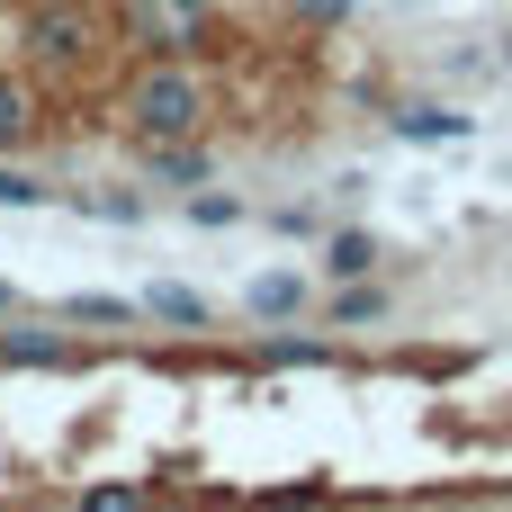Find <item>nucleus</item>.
Returning <instances> with one entry per match:
<instances>
[{"label":"nucleus","mask_w":512,"mask_h":512,"mask_svg":"<svg viewBox=\"0 0 512 512\" xmlns=\"http://www.w3.org/2000/svg\"><path fill=\"white\" fill-rule=\"evenodd\" d=\"M18 45L36 72H90L108 54V9L99 0H27L18 9Z\"/></svg>","instance_id":"nucleus-1"},{"label":"nucleus","mask_w":512,"mask_h":512,"mask_svg":"<svg viewBox=\"0 0 512 512\" xmlns=\"http://www.w3.org/2000/svg\"><path fill=\"white\" fill-rule=\"evenodd\" d=\"M198 117H207V90H198L171 54L126 81V126H135L144 144H180V135H198Z\"/></svg>","instance_id":"nucleus-2"},{"label":"nucleus","mask_w":512,"mask_h":512,"mask_svg":"<svg viewBox=\"0 0 512 512\" xmlns=\"http://www.w3.org/2000/svg\"><path fill=\"white\" fill-rule=\"evenodd\" d=\"M126 27H135V45H153V54H198V45L216 36V9H207V0H135Z\"/></svg>","instance_id":"nucleus-3"},{"label":"nucleus","mask_w":512,"mask_h":512,"mask_svg":"<svg viewBox=\"0 0 512 512\" xmlns=\"http://www.w3.org/2000/svg\"><path fill=\"white\" fill-rule=\"evenodd\" d=\"M306 297H315V279H306V270H261V279L243 288V306H252L261 324H288V315H297Z\"/></svg>","instance_id":"nucleus-4"},{"label":"nucleus","mask_w":512,"mask_h":512,"mask_svg":"<svg viewBox=\"0 0 512 512\" xmlns=\"http://www.w3.org/2000/svg\"><path fill=\"white\" fill-rule=\"evenodd\" d=\"M315 270H324L333 288H342V279H378V234H369V225H342V234L324 243V261H315Z\"/></svg>","instance_id":"nucleus-5"},{"label":"nucleus","mask_w":512,"mask_h":512,"mask_svg":"<svg viewBox=\"0 0 512 512\" xmlns=\"http://www.w3.org/2000/svg\"><path fill=\"white\" fill-rule=\"evenodd\" d=\"M468 126H477V117H459V108H432V99L396 108V135H405V144H468Z\"/></svg>","instance_id":"nucleus-6"},{"label":"nucleus","mask_w":512,"mask_h":512,"mask_svg":"<svg viewBox=\"0 0 512 512\" xmlns=\"http://www.w3.org/2000/svg\"><path fill=\"white\" fill-rule=\"evenodd\" d=\"M144 315H153V324H180V333H198V324H207V297H198V288H171V279H153V288H144Z\"/></svg>","instance_id":"nucleus-7"},{"label":"nucleus","mask_w":512,"mask_h":512,"mask_svg":"<svg viewBox=\"0 0 512 512\" xmlns=\"http://www.w3.org/2000/svg\"><path fill=\"white\" fill-rule=\"evenodd\" d=\"M63 315H72V324L117 333V324H135V315H144V297H99V288H81V297H63Z\"/></svg>","instance_id":"nucleus-8"},{"label":"nucleus","mask_w":512,"mask_h":512,"mask_svg":"<svg viewBox=\"0 0 512 512\" xmlns=\"http://www.w3.org/2000/svg\"><path fill=\"white\" fill-rule=\"evenodd\" d=\"M153 180H162V189H198V180H207V153H198L189 135H180V144H153Z\"/></svg>","instance_id":"nucleus-9"},{"label":"nucleus","mask_w":512,"mask_h":512,"mask_svg":"<svg viewBox=\"0 0 512 512\" xmlns=\"http://www.w3.org/2000/svg\"><path fill=\"white\" fill-rule=\"evenodd\" d=\"M378 315H387V288L378 279H342L333 288V324H378Z\"/></svg>","instance_id":"nucleus-10"},{"label":"nucleus","mask_w":512,"mask_h":512,"mask_svg":"<svg viewBox=\"0 0 512 512\" xmlns=\"http://www.w3.org/2000/svg\"><path fill=\"white\" fill-rule=\"evenodd\" d=\"M27 135H36V99L18 81H0V153H27Z\"/></svg>","instance_id":"nucleus-11"},{"label":"nucleus","mask_w":512,"mask_h":512,"mask_svg":"<svg viewBox=\"0 0 512 512\" xmlns=\"http://www.w3.org/2000/svg\"><path fill=\"white\" fill-rule=\"evenodd\" d=\"M63 351H72L63 333H0V360H36V369H54Z\"/></svg>","instance_id":"nucleus-12"},{"label":"nucleus","mask_w":512,"mask_h":512,"mask_svg":"<svg viewBox=\"0 0 512 512\" xmlns=\"http://www.w3.org/2000/svg\"><path fill=\"white\" fill-rule=\"evenodd\" d=\"M189 216H198V225H243V198H234V189H198Z\"/></svg>","instance_id":"nucleus-13"},{"label":"nucleus","mask_w":512,"mask_h":512,"mask_svg":"<svg viewBox=\"0 0 512 512\" xmlns=\"http://www.w3.org/2000/svg\"><path fill=\"white\" fill-rule=\"evenodd\" d=\"M0 207H45V180L36 171H0Z\"/></svg>","instance_id":"nucleus-14"},{"label":"nucleus","mask_w":512,"mask_h":512,"mask_svg":"<svg viewBox=\"0 0 512 512\" xmlns=\"http://www.w3.org/2000/svg\"><path fill=\"white\" fill-rule=\"evenodd\" d=\"M81 512H144V495H135V486H90Z\"/></svg>","instance_id":"nucleus-15"},{"label":"nucleus","mask_w":512,"mask_h":512,"mask_svg":"<svg viewBox=\"0 0 512 512\" xmlns=\"http://www.w3.org/2000/svg\"><path fill=\"white\" fill-rule=\"evenodd\" d=\"M261 504L270 512H315L324 504V477H315V486H279V495H261Z\"/></svg>","instance_id":"nucleus-16"},{"label":"nucleus","mask_w":512,"mask_h":512,"mask_svg":"<svg viewBox=\"0 0 512 512\" xmlns=\"http://www.w3.org/2000/svg\"><path fill=\"white\" fill-rule=\"evenodd\" d=\"M270 360H279V369H306V360H333V351H324V342H297V333H288V342H270Z\"/></svg>","instance_id":"nucleus-17"},{"label":"nucleus","mask_w":512,"mask_h":512,"mask_svg":"<svg viewBox=\"0 0 512 512\" xmlns=\"http://www.w3.org/2000/svg\"><path fill=\"white\" fill-rule=\"evenodd\" d=\"M9 306H18V288H9V279H0V315H9Z\"/></svg>","instance_id":"nucleus-18"},{"label":"nucleus","mask_w":512,"mask_h":512,"mask_svg":"<svg viewBox=\"0 0 512 512\" xmlns=\"http://www.w3.org/2000/svg\"><path fill=\"white\" fill-rule=\"evenodd\" d=\"M504 63H512V36H504Z\"/></svg>","instance_id":"nucleus-19"}]
</instances>
